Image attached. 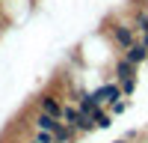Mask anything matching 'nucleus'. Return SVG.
Listing matches in <instances>:
<instances>
[{
    "label": "nucleus",
    "instance_id": "nucleus-1",
    "mask_svg": "<svg viewBox=\"0 0 148 143\" xmlns=\"http://www.w3.org/2000/svg\"><path fill=\"white\" fill-rule=\"evenodd\" d=\"M107 33H110V39H113V45L119 48V51H127V48L139 39L136 30H133V24L130 21H119V18H113L107 24Z\"/></svg>",
    "mask_w": 148,
    "mask_h": 143
},
{
    "label": "nucleus",
    "instance_id": "nucleus-2",
    "mask_svg": "<svg viewBox=\"0 0 148 143\" xmlns=\"http://www.w3.org/2000/svg\"><path fill=\"white\" fill-rule=\"evenodd\" d=\"M92 99L98 107H110L116 99H121V87L116 81H104V83H98V87L92 90Z\"/></svg>",
    "mask_w": 148,
    "mask_h": 143
},
{
    "label": "nucleus",
    "instance_id": "nucleus-3",
    "mask_svg": "<svg viewBox=\"0 0 148 143\" xmlns=\"http://www.w3.org/2000/svg\"><path fill=\"white\" fill-rule=\"evenodd\" d=\"M62 107H65V101L59 95H53V92H42L39 95V110L42 113H51L56 119H62Z\"/></svg>",
    "mask_w": 148,
    "mask_h": 143
},
{
    "label": "nucleus",
    "instance_id": "nucleus-4",
    "mask_svg": "<svg viewBox=\"0 0 148 143\" xmlns=\"http://www.w3.org/2000/svg\"><path fill=\"white\" fill-rule=\"evenodd\" d=\"M121 57H125L130 66H136V69H139L142 63H148V48H145V45L136 39V42H133V45L127 48V51H121Z\"/></svg>",
    "mask_w": 148,
    "mask_h": 143
},
{
    "label": "nucleus",
    "instance_id": "nucleus-5",
    "mask_svg": "<svg viewBox=\"0 0 148 143\" xmlns=\"http://www.w3.org/2000/svg\"><path fill=\"white\" fill-rule=\"evenodd\" d=\"M133 75H136V66H130L125 57H119V63H116V69H113V81L121 83V81H127V78H133Z\"/></svg>",
    "mask_w": 148,
    "mask_h": 143
},
{
    "label": "nucleus",
    "instance_id": "nucleus-6",
    "mask_svg": "<svg viewBox=\"0 0 148 143\" xmlns=\"http://www.w3.org/2000/svg\"><path fill=\"white\" fill-rule=\"evenodd\" d=\"M62 119H56V116H51V113H36V119H33V128H42V131H53Z\"/></svg>",
    "mask_w": 148,
    "mask_h": 143
},
{
    "label": "nucleus",
    "instance_id": "nucleus-7",
    "mask_svg": "<svg viewBox=\"0 0 148 143\" xmlns=\"http://www.w3.org/2000/svg\"><path fill=\"white\" fill-rule=\"evenodd\" d=\"M53 140L56 143H74V140H77V131H74L71 125H65V122H59L53 128Z\"/></svg>",
    "mask_w": 148,
    "mask_h": 143
},
{
    "label": "nucleus",
    "instance_id": "nucleus-8",
    "mask_svg": "<svg viewBox=\"0 0 148 143\" xmlns=\"http://www.w3.org/2000/svg\"><path fill=\"white\" fill-rule=\"evenodd\" d=\"M92 122H95V128H110V125H113V113H110L107 107H95Z\"/></svg>",
    "mask_w": 148,
    "mask_h": 143
},
{
    "label": "nucleus",
    "instance_id": "nucleus-9",
    "mask_svg": "<svg viewBox=\"0 0 148 143\" xmlns=\"http://www.w3.org/2000/svg\"><path fill=\"white\" fill-rule=\"evenodd\" d=\"M133 30H136V36L148 33V9H139L136 18H133Z\"/></svg>",
    "mask_w": 148,
    "mask_h": 143
},
{
    "label": "nucleus",
    "instance_id": "nucleus-10",
    "mask_svg": "<svg viewBox=\"0 0 148 143\" xmlns=\"http://www.w3.org/2000/svg\"><path fill=\"white\" fill-rule=\"evenodd\" d=\"M127 107H130V99H127V95H121V99H116L113 104H110V107H107V110H110V113H113V116H119V113H125V110H127Z\"/></svg>",
    "mask_w": 148,
    "mask_h": 143
},
{
    "label": "nucleus",
    "instance_id": "nucleus-11",
    "mask_svg": "<svg viewBox=\"0 0 148 143\" xmlns=\"http://www.w3.org/2000/svg\"><path fill=\"white\" fill-rule=\"evenodd\" d=\"M119 87H121V95H127V99H130V92L136 90V75H133V78H127V81H121Z\"/></svg>",
    "mask_w": 148,
    "mask_h": 143
},
{
    "label": "nucleus",
    "instance_id": "nucleus-12",
    "mask_svg": "<svg viewBox=\"0 0 148 143\" xmlns=\"http://www.w3.org/2000/svg\"><path fill=\"white\" fill-rule=\"evenodd\" d=\"M113 143H127V140H113Z\"/></svg>",
    "mask_w": 148,
    "mask_h": 143
},
{
    "label": "nucleus",
    "instance_id": "nucleus-13",
    "mask_svg": "<svg viewBox=\"0 0 148 143\" xmlns=\"http://www.w3.org/2000/svg\"><path fill=\"white\" fill-rule=\"evenodd\" d=\"M24 143H36V140H33V137H30V140H24Z\"/></svg>",
    "mask_w": 148,
    "mask_h": 143
}]
</instances>
